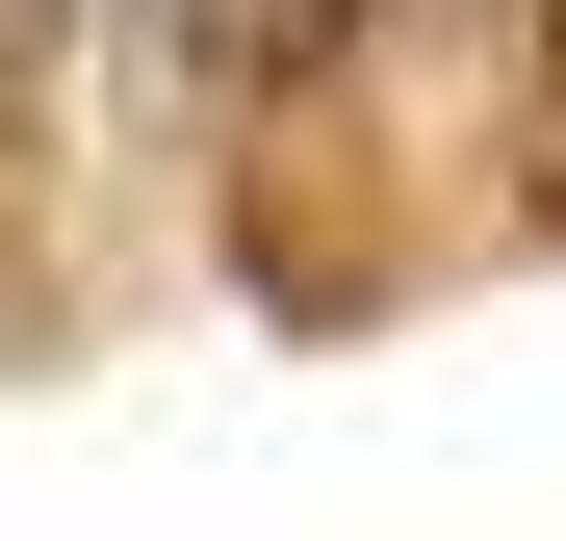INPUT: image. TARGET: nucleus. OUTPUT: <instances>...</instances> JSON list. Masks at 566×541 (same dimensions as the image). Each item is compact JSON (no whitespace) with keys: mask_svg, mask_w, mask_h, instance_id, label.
Wrapping results in <instances>:
<instances>
[{"mask_svg":"<svg viewBox=\"0 0 566 541\" xmlns=\"http://www.w3.org/2000/svg\"><path fill=\"white\" fill-rule=\"evenodd\" d=\"M360 52H387V0H258V104H335Z\"/></svg>","mask_w":566,"mask_h":541,"instance_id":"1","label":"nucleus"},{"mask_svg":"<svg viewBox=\"0 0 566 541\" xmlns=\"http://www.w3.org/2000/svg\"><path fill=\"white\" fill-rule=\"evenodd\" d=\"M515 104H541V207H566V0H515Z\"/></svg>","mask_w":566,"mask_h":541,"instance_id":"2","label":"nucleus"}]
</instances>
